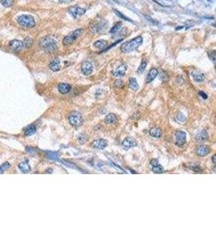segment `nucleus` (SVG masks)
Instances as JSON below:
<instances>
[{
	"mask_svg": "<svg viewBox=\"0 0 216 243\" xmlns=\"http://www.w3.org/2000/svg\"><path fill=\"white\" fill-rule=\"evenodd\" d=\"M158 75V70L155 67H153L152 69L148 71V74L147 75V83L149 84L151 83L152 81L155 80V78Z\"/></svg>",
	"mask_w": 216,
	"mask_h": 243,
	"instance_id": "nucleus-14",
	"label": "nucleus"
},
{
	"mask_svg": "<svg viewBox=\"0 0 216 243\" xmlns=\"http://www.w3.org/2000/svg\"><path fill=\"white\" fill-rule=\"evenodd\" d=\"M32 44H33V41H32L30 38H26L24 39V47L29 48V47H31V46H32Z\"/></svg>",
	"mask_w": 216,
	"mask_h": 243,
	"instance_id": "nucleus-30",
	"label": "nucleus"
},
{
	"mask_svg": "<svg viewBox=\"0 0 216 243\" xmlns=\"http://www.w3.org/2000/svg\"><path fill=\"white\" fill-rule=\"evenodd\" d=\"M107 141L103 139H98L92 142V147L96 149L103 150L107 147Z\"/></svg>",
	"mask_w": 216,
	"mask_h": 243,
	"instance_id": "nucleus-12",
	"label": "nucleus"
},
{
	"mask_svg": "<svg viewBox=\"0 0 216 243\" xmlns=\"http://www.w3.org/2000/svg\"><path fill=\"white\" fill-rule=\"evenodd\" d=\"M19 169L23 172V173H28L31 170V167H30L29 164L28 163L27 161H23L21 163L19 164Z\"/></svg>",
	"mask_w": 216,
	"mask_h": 243,
	"instance_id": "nucleus-21",
	"label": "nucleus"
},
{
	"mask_svg": "<svg viewBox=\"0 0 216 243\" xmlns=\"http://www.w3.org/2000/svg\"><path fill=\"white\" fill-rule=\"evenodd\" d=\"M115 86H117V87H118V88H122V87H123V82L122 81V80H117L116 82L114 83Z\"/></svg>",
	"mask_w": 216,
	"mask_h": 243,
	"instance_id": "nucleus-35",
	"label": "nucleus"
},
{
	"mask_svg": "<svg viewBox=\"0 0 216 243\" xmlns=\"http://www.w3.org/2000/svg\"><path fill=\"white\" fill-rule=\"evenodd\" d=\"M83 32V30L82 29H78L75 30V31H73V32H71L70 33H69L67 36L65 37L63 41H62L63 45L67 46L71 45L72 43L76 41V39H77L79 37H80V36L82 35Z\"/></svg>",
	"mask_w": 216,
	"mask_h": 243,
	"instance_id": "nucleus-4",
	"label": "nucleus"
},
{
	"mask_svg": "<svg viewBox=\"0 0 216 243\" xmlns=\"http://www.w3.org/2000/svg\"><path fill=\"white\" fill-rule=\"evenodd\" d=\"M39 46L47 53H53L58 49L56 41L53 40V38H49V37L41 38L39 42Z\"/></svg>",
	"mask_w": 216,
	"mask_h": 243,
	"instance_id": "nucleus-2",
	"label": "nucleus"
},
{
	"mask_svg": "<svg viewBox=\"0 0 216 243\" xmlns=\"http://www.w3.org/2000/svg\"><path fill=\"white\" fill-rule=\"evenodd\" d=\"M58 91L62 94H66L68 93L70 89H71V86L68 84H65V83H61L58 84Z\"/></svg>",
	"mask_w": 216,
	"mask_h": 243,
	"instance_id": "nucleus-16",
	"label": "nucleus"
},
{
	"mask_svg": "<svg viewBox=\"0 0 216 243\" xmlns=\"http://www.w3.org/2000/svg\"><path fill=\"white\" fill-rule=\"evenodd\" d=\"M9 47L12 50L16 51V52H20L24 47V42L19 40H12L9 43Z\"/></svg>",
	"mask_w": 216,
	"mask_h": 243,
	"instance_id": "nucleus-8",
	"label": "nucleus"
},
{
	"mask_svg": "<svg viewBox=\"0 0 216 243\" xmlns=\"http://www.w3.org/2000/svg\"><path fill=\"white\" fill-rule=\"evenodd\" d=\"M0 3L3 7H10L13 3V0H0Z\"/></svg>",
	"mask_w": 216,
	"mask_h": 243,
	"instance_id": "nucleus-31",
	"label": "nucleus"
},
{
	"mask_svg": "<svg viewBox=\"0 0 216 243\" xmlns=\"http://www.w3.org/2000/svg\"><path fill=\"white\" fill-rule=\"evenodd\" d=\"M121 27H122V23L121 22H118L117 24H115L114 26H112V28L110 29V33H116V32H118L119 30H120Z\"/></svg>",
	"mask_w": 216,
	"mask_h": 243,
	"instance_id": "nucleus-28",
	"label": "nucleus"
},
{
	"mask_svg": "<svg viewBox=\"0 0 216 243\" xmlns=\"http://www.w3.org/2000/svg\"><path fill=\"white\" fill-rule=\"evenodd\" d=\"M85 9H83L82 8H80L78 6H75V7H72V8H69L68 10V12H69L70 15H71L73 17L75 18H77L79 16H83V14L85 13Z\"/></svg>",
	"mask_w": 216,
	"mask_h": 243,
	"instance_id": "nucleus-7",
	"label": "nucleus"
},
{
	"mask_svg": "<svg viewBox=\"0 0 216 243\" xmlns=\"http://www.w3.org/2000/svg\"><path fill=\"white\" fill-rule=\"evenodd\" d=\"M150 135L154 138H160L162 136V131L159 127H152L149 131Z\"/></svg>",
	"mask_w": 216,
	"mask_h": 243,
	"instance_id": "nucleus-18",
	"label": "nucleus"
},
{
	"mask_svg": "<svg viewBox=\"0 0 216 243\" xmlns=\"http://www.w3.org/2000/svg\"><path fill=\"white\" fill-rule=\"evenodd\" d=\"M209 54V58L212 60L213 62L215 61V51L214 50H212V51H210L208 53Z\"/></svg>",
	"mask_w": 216,
	"mask_h": 243,
	"instance_id": "nucleus-32",
	"label": "nucleus"
},
{
	"mask_svg": "<svg viewBox=\"0 0 216 243\" xmlns=\"http://www.w3.org/2000/svg\"><path fill=\"white\" fill-rule=\"evenodd\" d=\"M114 11L116 12V14H117V15H118V16H119V17H121V18H122V19L125 20H128V21H131L129 19V18H127V17H125V16H124V15H122V14L121 13L120 11H117V10H114Z\"/></svg>",
	"mask_w": 216,
	"mask_h": 243,
	"instance_id": "nucleus-34",
	"label": "nucleus"
},
{
	"mask_svg": "<svg viewBox=\"0 0 216 243\" xmlns=\"http://www.w3.org/2000/svg\"><path fill=\"white\" fill-rule=\"evenodd\" d=\"M199 95H200V96H202V97L203 99H207V97H208V96H207V95H206V94L205 93H203L202 91L199 92Z\"/></svg>",
	"mask_w": 216,
	"mask_h": 243,
	"instance_id": "nucleus-37",
	"label": "nucleus"
},
{
	"mask_svg": "<svg viewBox=\"0 0 216 243\" xmlns=\"http://www.w3.org/2000/svg\"><path fill=\"white\" fill-rule=\"evenodd\" d=\"M69 122L74 126H79L83 123V118L80 113L77 111H74L69 116Z\"/></svg>",
	"mask_w": 216,
	"mask_h": 243,
	"instance_id": "nucleus-5",
	"label": "nucleus"
},
{
	"mask_svg": "<svg viewBox=\"0 0 216 243\" xmlns=\"http://www.w3.org/2000/svg\"><path fill=\"white\" fill-rule=\"evenodd\" d=\"M192 77L196 82H202L205 79V75L199 71H194L192 72Z\"/></svg>",
	"mask_w": 216,
	"mask_h": 243,
	"instance_id": "nucleus-15",
	"label": "nucleus"
},
{
	"mask_svg": "<svg viewBox=\"0 0 216 243\" xmlns=\"http://www.w3.org/2000/svg\"><path fill=\"white\" fill-rule=\"evenodd\" d=\"M126 70H127V66L125 64H122L121 66L117 68V69L113 71L112 72V75L117 78H121L124 76L126 72Z\"/></svg>",
	"mask_w": 216,
	"mask_h": 243,
	"instance_id": "nucleus-11",
	"label": "nucleus"
},
{
	"mask_svg": "<svg viewBox=\"0 0 216 243\" xmlns=\"http://www.w3.org/2000/svg\"><path fill=\"white\" fill-rule=\"evenodd\" d=\"M142 43V37H137L132 40L123 43L121 46V50H122V52L125 53H130L132 51L135 50L139 46H141Z\"/></svg>",
	"mask_w": 216,
	"mask_h": 243,
	"instance_id": "nucleus-1",
	"label": "nucleus"
},
{
	"mask_svg": "<svg viewBox=\"0 0 216 243\" xmlns=\"http://www.w3.org/2000/svg\"><path fill=\"white\" fill-rule=\"evenodd\" d=\"M211 152V148L207 145H200L197 148V154L199 156H206Z\"/></svg>",
	"mask_w": 216,
	"mask_h": 243,
	"instance_id": "nucleus-13",
	"label": "nucleus"
},
{
	"mask_svg": "<svg viewBox=\"0 0 216 243\" xmlns=\"http://www.w3.org/2000/svg\"><path fill=\"white\" fill-rule=\"evenodd\" d=\"M175 139H176V144L177 145H183L186 142V134L184 131H179L175 134Z\"/></svg>",
	"mask_w": 216,
	"mask_h": 243,
	"instance_id": "nucleus-10",
	"label": "nucleus"
},
{
	"mask_svg": "<svg viewBox=\"0 0 216 243\" xmlns=\"http://www.w3.org/2000/svg\"><path fill=\"white\" fill-rule=\"evenodd\" d=\"M215 157H216V155H214L213 157H212V162H213L214 164L215 163Z\"/></svg>",
	"mask_w": 216,
	"mask_h": 243,
	"instance_id": "nucleus-40",
	"label": "nucleus"
},
{
	"mask_svg": "<svg viewBox=\"0 0 216 243\" xmlns=\"http://www.w3.org/2000/svg\"><path fill=\"white\" fill-rule=\"evenodd\" d=\"M118 121V118L117 116L113 114H109L108 115H106V117L104 118V123L106 124H113L116 122Z\"/></svg>",
	"mask_w": 216,
	"mask_h": 243,
	"instance_id": "nucleus-19",
	"label": "nucleus"
},
{
	"mask_svg": "<svg viewBox=\"0 0 216 243\" xmlns=\"http://www.w3.org/2000/svg\"><path fill=\"white\" fill-rule=\"evenodd\" d=\"M194 24H195L194 21H193V20H190V21L186 22L184 25H183L182 27H179V28H176V29L179 30V29H189V28H191V27L194 26Z\"/></svg>",
	"mask_w": 216,
	"mask_h": 243,
	"instance_id": "nucleus-29",
	"label": "nucleus"
},
{
	"mask_svg": "<svg viewBox=\"0 0 216 243\" xmlns=\"http://www.w3.org/2000/svg\"><path fill=\"white\" fill-rule=\"evenodd\" d=\"M50 67L53 71H58L60 68H61V65H60V60L59 59H54L53 61L50 63Z\"/></svg>",
	"mask_w": 216,
	"mask_h": 243,
	"instance_id": "nucleus-17",
	"label": "nucleus"
},
{
	"mask_svg": "<svg viewBox=\"0 0 216 243\" xmlns=\"http://www.w3.org/2000/svg\"><path fill=\"white\" fill-rule=\"evenodd\" d=\"M147 60H142L141 62V64H140V66H139L138 70H137V73H138V74H142V73L145 71L146 68H147Z\"/></svg>",
	"mask_w": 216,
	"mask_h": 243,
	"instance_id": "nucleus-23",
	"label": "nucleus"
},
{
	"mask_svg": "<svg viewBox=\"0 0 216 243\" xmlns=\"http://www.w3.org/2000/svg\"><path fill=\"white\" fill-rule=\"evenodd\" d=\"M185 116H184L182 113H178L177 114V115H176V121L177 122V123H184V122H185Z\"/></svg>",
	"mask_w": 216,
	"mask_h": 243,
	"instance_id": "nucleus-27",
	"label": "nucleus"
},
{
	"mask_svg": "<svg viewBox=\"0 0 216 243\" xmlns=\"http://www.w3.org/2000/svg\"><path fill=\"white\" fill-rule=\"evenodd\" d=\"M137 145V141L133 138L128 137L124 139L122 143V147L124 150H129L130 147H135Z\"/></svg>",
	"mask_w": 216,
	"mask_h": 243,
	"instance_id": "nucleus-9",
	"label": "nucleus"
},
{
	"mask_svg": "<svg viewBox=\"0 0 216 243\" xmlns=\"http://www.w3.org/2000/svg\"><path fill=\"white\" fill-rule=\"evenodd\" d=\"M3 174V171L1 169V168H0V174Z\"/></svg>",
	"mask_w": 216,
	"mask_h": 243,
	"instance_id": "nucleus-41",
	"label": "nucleus"
},
{
	"mask_svg": "<svg viewBox=\"0 0 216 243\" xmlns=\"http://www.w3.org/2000/svg\"><path fill=\"white\" fill-rule=\"evenodd\" d=\"M192 169L195 171H200L201 169L198 167V166H192Z\"/></svg>",
	"mask_w": 216,
	"mask_h": 243,
	"instance_id": "nucleus-38",
	"label": "nucleus"
},
{
	"mask_svg": "<svg viewBox=\"0 0 216 243\" xmlns=\"http://www.w3.org/2000/svg\"><path fill=\"white\" fill-rule=\"evenodd\" d=\"M61 3H70V2H72L73 0H59Z\"/></svg>",
	"mask_w": 216,
	"mask_h": 243,
	"instance_id": "nucleus-39",
	"label": "nucleus"
},
{
	"mask_svg": "<svg viewBox=\"0 0 216 243\" xmlns=\"http://www.w3.org/2000/svg\"><path fill=\"white\" fill-rule=\"evenodd\" d=\"M152 169L154 173H156V174H160V173L164 172V169L163 168V166H160V164H159V165H156V166H152Z\"/></svg>",
	"mask_w": 216,
	"mask_h": 243,
	"instance_id": "nucleus-26",
	"label": "nucleus"
},
{
	"mask_svg": "<svg viewBox=\"0 0 216 243\" xmlns=\"http://www.w3.org/2000/svg\"><path fill=\"white\" fill-rule=\"evenodd\" d=\"M107 46H108V41L104 40L97 41H96V42L94 43V46H95V47L100 49V50H106Z\"/></svg>",
	"mask_w": 216,
	"mask_h": 243,
	"instance_id": "nucleus-20",
	"label": "nucleus"
},
{
	"mask_svg": "<svg viewBox=\"0 0 216 243\" xmlns=\"http://www.w3.org/2000/svg\"><path fill=\"white\" fill-rule=\"evenodd\" d=\"M17 22L20 25L24 28H28V29L33 28L36 25L34 18L30 15H22L18 18Z\"/></svg>",
	"mask_w": 216,
	"mask_h": 243,
	"instance_id": "nucleus-3",
	"label": "nucleus"
},
{
	"mask_svg": "<svg viewBox=\"0 0 216 243\" xmlns=\"http://www.w3.org/2000/svg\"><path fill=\"white\" fill-rule=\"evenodd\" d=\"M197 139L199 141H204L206 139H208V134L206 131H202L200 133L197 134Z\"/></svg>",
	"mask_w": 216,
	"mask_h": 243,
	"instance_id": "nucleus-24",
	"label": "nucleus"
},
{
	"mask_svg": "<svg viewBox=\"0 0 216 243\" xmlns=\"http://www.w3.org/2000/svg\"><path fill=\"white\" fill-rule=\"evenodd\" d=\"M81 71L83 75H91L93 71V65L90 61H84L81 65Z\"/></svg>",
	"mask_w": 216,
	"mask_h": 243,
	"instance_id": "nucleus-6",
	"label": "nucleus"
},
{
	"mask_svg": "<svg viewBox=\"0 0 216 243\" xmlns=\"http://www.w3.org/2000/svg\"><path fill=\"white\" fill-rule=\"evenodd\" d=\"M129 87L134 92H136L139 89V84L135 78H130L129 80Z\"/></svg>",
	"mask_w": 216,
	"mask_h": 243,
	"instance_id": "nucleus-22",
	"label": "nucleus"
},
{
	"mask_svg": "<svg viewBox=\"0 0 216 243\" xmlns=\"http://www.w3.org/2000/svg\"><path fill=\"white\" fill-rule=\"evenodd\" d=\"M10 166H11V165H10V164L8 163V162H6V163L3 164V165L1 166V167H0V168H1V169H2V170H3V172H4V171L7 170V169H8L10 168Z\"/></svg>",
	"mask_w": 216,
	"mask_h": 243,
	"instance_id": "nucleus-33",
	"label": "nucleus"
},
{
	"mask_svg": "<svg viewBox=\"0 0 216 243\" xmlns=\"http://www.w3.org/2000/svg\"><path fill=\"white\" fill-rule=\"evenodd\" d=\"M35 132H36V126L34 125H31L29 126H28L26 130H25V135H26L27 136L32 135Z\"/></svg>",
	"mask_w": 216,
	"mask_h": 243,
	"instance_id": "nucleus-25",
	"label": "nucleus"
},
{
	"mask_svg": "<svg viewBox=\"0 0 216 243\" xmlns=\"http://www.w3.org/2000/svg\"><path fill=\"white\" fill-rule=\"evenodd\" d=\"M150 164H151V166H156V165H159V160H157V159H152V160H151V162H150Z\"/></svg>",
	"mask_w": 216,
	"mask_h": 243,
	"instance_id": "nucleus-36",
	"label": "nucleus"
}]
</instances>
